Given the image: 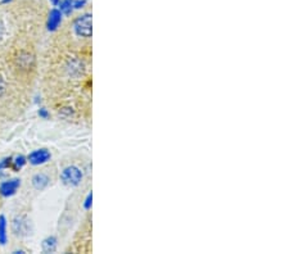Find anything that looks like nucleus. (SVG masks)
<instances>
[{
  "instance_id": "obj_19",
  "label": "nucleus",
  "mask_w": 289,
  "mask_h": 254,
  "mask_svg": "<svg viewBox=\"0 0 289 254\" xmlns=\"http://www.w3.org/2000/svg\"><path fill=\"white\" fill-rule=\"evenodd\" d=\"M49 2H50V3H52V4H53V5H54V7H57V5H58V4H60V2H61V0H49Z\"/></svg>"
},
{
  "instance_id": "obj_16",
  "label": "nucleus",
  "mask_w": 289,
  "mask_h": 254,
  "mask_svg": "<svg viewBox=\"0 0 289 254\" xmlns=\"http://www.w3.org/2000/svg\"><path fill=\"white\" fill-rule=\"evenodd\" d=\"M37 114H39V117L43 118V120H48V118H49V115H50V113H49V110L47 109V108H40L39 112H37Z\"/></svg>"
},
{
  "instance_id": "obj_10",
  "label": "nucleus",
  "mask_w": 289,
  "mask_h": 254,
  "mask_svg": "<svg viewBox=\"0 0 289 254\" xmlns=\"http://www.w3.org/2000/svg\"><path fill=\"white\" fill-rule=\"evenodd\" d=\"M58 9L62 12L63 15H71L75 12V8H73V0H61L60 4L57 5Z\"/></svg>"
},
{
  "instance_id": "obj_2",
  "label": "nucleus",
  "mask_w": 289,
  "mask_h": 254,
  "mask_svg": "<svg viewBox=\"0 0 289 254\" xmlns=\"http://www.w3.org/2000/svg\"><path fill=\"white\" fill-rule=\"evenodd\" d=\"M83 171L78 166H68L61 173V181L68 187H76L83 181Z\"/></svg>"
},
{
  "instance_id": "obj_17",
  "label": "nucleus",
  "mask_w": 289,
  "mask_h": 254,
  "mask_svg": "<svg viewBox=\"0 0 289 254\" xmlns=\"http://www.w3.org/2000/svg\"><path fill=\"white\" fill-rule=\"evenodd\" d=\"M4 31H6V28H4V25H3V23H2V21H0V38L3 37Z\"/></svg>"
},
{
  "instance_id": "obj_1",
  "label": "nucleus",
  "mask_w": 289,
  "mask_h": 254,
  "mask_svg": "<svg viewBox=\"0 0 289 254\" xmlns=\"http://www.w3.org/2000/svg\"><path fill=\"white\" fill-rule=\"evenodd\" d=\"M73 31L79 37L89 38L93 35V14L83 13L73 21Z\"/></svg>"
},
{
  "instance_id": "obj_3",
  "label": "nucleus",
  "mask_w": 289,
  "mask_h": 254,
  "mask_svg": "<svg viewBox=\"0 0 289 254\" xmlns=\"http://www.w3.org/2000/svg\"><path fill=\"white\" fill-rule=\"evenodd\" d=\"M12 231L16 236L25 238L29 236L32 231V223L26 216H16L12 221Z\"/></svg>"
},
{
  "instance_id": "obj_5",
  "label": "nucleus",
  "mask_w": 289,
  "mask_h": 254,
  "mask_svg": "<svg viewBox=\"0 0 289 254\" xmlns=\"http://www.w3.org/2000/svg\"><path fill=\"white\" fill-rule=\"evenodd\" d=\"M20 186H21V180L20 179L6 180L0 184V195L4 198L13 197Z\"/></svg>"
},
{
  "instance_id": "obj_7",
  "label": "nucleus",
  "mask_w": 289,
  "mask_h": 254,
  "mask_svg": "<svg viewBox=\"0 0 289 254\" xmlns=\"http://www.w3.org/2000/svg\"><path fill=\"white\" fill-rule=\"evenodd\" d=\"M50 179L47 173H36L34 177H32V186L35 187L36 190H44L45 187H48L49 185Z\"/></svg>"
},
{
  "instance_id": "obj_13",
  "label": "nucleus",
  "mask_w": 289,
  "mask_h": 254,
  "mask_svg": "<svg viewBox=\"0 0 289 254\" xmlns=\"http://www.w3.org/2000/svg\"><path fill=\"white\" fill-rule=\"evenodd\" d=\"M12 159H13V157H6L0 161V177L7 176V171L12 166Z\"/></svg>"
},
{
  "instance_id": "obj_18",
  "label": "nucleus",
  "mask_w": 289,
  "mask_h": 254,
  "mask_svg": "<svg viewBox=\"0 0 289 254\" xmlns=\"http://www.w3.org/2000/svg\"><path fill=\"white\" fill-rule=\"evenodd\" d=\"M13 2V0H2V2H0V4H11V3Z\"/></svg>"
},
{
  "instance_id": "obj_14",
  "label": "nucleus",
  "mask_w": 289,
  "mask_h": 254,
  "mask_svg": "<svg viewBox=\"0 0 289 254\" xmlns=\"http://www.w3.org/2000/svg\"><path fill=\"white\" fill-rule=\"evenodd\" d=\"M89 0H73V8L75 10H81L88 5Z\"/></svg>"
},
{
  "instance_id": "obj_9",
  "label": "nucleus",
  "mask_w": 289,
  "mask_h": 254,
  "mask_svg": "<svg viewBox=\"0 0 289 254\" xmlns=\"http://www.w3.org/2000/svg\"><path fill=\"white\" fill-rule=\"evenodd\" d=\"M67 69L71 76H80V74H83L84 71H85V66H84L83 62L79 61V59H73V61H71L70 63H68Z\"/></svg>"
},
{
  "instance_id": "obj_11",
  "label": "nucleus",
  "mask_w": 289,
  "mask_h": 254,
  "mask_svg": "<svg viewBox=\"0 0 289 254\" xmlns=\"http://www.w3.org/2000/svg\"><path fill=\"white\" fill-rule=\"evenodd\" d=\"M8 240V233H7V218L6 216L0 214V245H6Z\"/></svg>"
},
{
  "instance_id": "obj_15",
  "label": "nucleus",
  "mask_w": 289,
  "mask_h": 254,
  "mask_svg": "<svg viewBox=\"0 0 289 254\" xmlns=\"http://www.w3.org/2000/svg\"><path fill=\"white\" fill-rule=\"evenodd\" d=\"M91 205H93V194L91 192H89L88 197H86L85 202H84V208H85L86 210L91 209Z\"/></svg>"
},
{
  "instance_id": "obj_6",
  "label": "nucleus",
  "mask_w": 289,
  "mask_h": 254,
  "mask_svg": "<svg viewBox=\"0 0 289 254\" xmlns=\"http://www.w3.org/2000/svg\"><path fill=\"white\" fill-rule=\"evenodd\" d=\"M62 19H63V14L58 8H53V9H50L49 14H48L47 18L48 31H50V32L57 31L58 27L61 26V23H62Z\"/></svg>"
},
{
  "instance_id": "obj_8",
  "label": "nucleus",
  "mask_w": 289,
  "mask_h": 254,
  "mask_svg": "<svg viewBox=\"0 0 289 254\" xmlns=\"http://www.w3.org/2000/svg\"><path fill=\"white\" fill-rule=\"evenodd\" d=\"M57 246H58V239L53 235L45 238L42 243V249L44 253H54V251L57 250Z\"/></svg>"
},
{
  "instance_id": "obj_12",
  "label": "nucleus",
  "mask_w": 289,
  "mask_h": 254,
  "mask_svg": "<svg viewBox=\"0 0 289 254\" xmlns=\"http://www.w3.org/2000/svg\"><path fill=\"white\" fill-rule=\"evenodd\" d=\"M26 163H27V157L22 155L21 154V155L13 157V159H12L11 168L13 169L14 172H18V171H21L25 166H26Z\"/></svg>"
},
{
  "instance_id": "obj_4",
  "label": "nucleus",
  "mask_w": 289,
  "mask_h": 254,
  "mask_svg": "<svg viewBox=\"0 0 289 254\" xmlns=\"http://www.w3.org/2000/svg\"><path fill=\"white\" fill-rule=\"evenodd\" d=\"M50 158H52V153L48 149L43 148L31 151L27 157V162H30V164H32V166H40V164L49 162Z\"/></svg>"
}]
</instances>
